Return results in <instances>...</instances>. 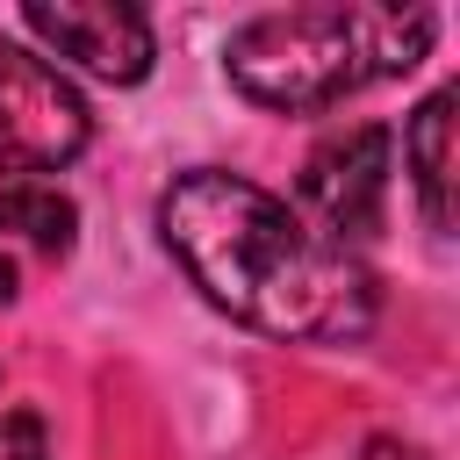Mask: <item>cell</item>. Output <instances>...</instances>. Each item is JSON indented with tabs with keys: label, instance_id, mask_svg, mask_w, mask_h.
Instances as JSON below:
<instances>
[{
	"label": "cell",
	"instance_id": "277c9868",
	"mask_svg": "<svg viewBox=\"0 0 460 460\" xmlns=\"http://www.w3.org/2000/svg\"><path fill=\"white\" fill-rule=\"evenodd\" d=\"M388 172H395V137L381 122H352L338 137H323L309 158H302V180H295V208L338 237V244H359L381 230L388 216Z\"/></svg>",
	"mask_w": 460,
	"mask_h": 460
},
{
	"label": "cell",
	"instance_id": "52a82bcc",
	"mask_svg": "<svg viewBox=\"0 0 460 460\" xmlns=\"http://www.w3.org/2000/svg\"><path fill=\"white\" fill-rule=\"evenodd\" d=\"M7 244H29L43 259H65L79 244V208L72 194H58L50 180H14L0 187V252Z\"/></svg>",
	"mask_w": 460,
	"mask_h": 460
},
{
	"label": "cell",
	"instance_id": "7a4b0ae2",
	"mask_svg": "<svg viewBox=\"0 0 460 460\" xmlns=\"http://www.w3.org/2000/svg\"><path fill=\"white\" fill-rule=\"evenodd\" d=\"M438 36L431 7H288L252 14L223 43V72L252 108L316 115L374 79H402Z\"/></svg>",
	"mask_w": 460,
	"mask_h": 460
},
{
	"label": "cell",
	"instance_id": "30bf717a",
	"mask_svg": "<svg viewBox=\"0 0 460 460\" xmlns=\"http://www.w3.org/2000/svg\"><path fill=\"white\" fill-rule=\"evenodd\" d=\"M14 295H22V273H14V259L0 252V302H14Z\"/></svg>",
	"mask_w": 460,
	"mask_h": 460
},
{
	"label": "cell",
	"instance_id": "5b68a950",
	"mask_svg": "<svg viewBox=\"0 0 460 460\" xmlns=\"http://www.w3.org/2000/svg\"><path fill=\"white\" fill-rule=\"evenodd\" d=\"M22 29L50 58H65V65L108 79V86H137L158 58V36H151L144 7H122V0H29Z\"/></svg>",
	"mask_w": 460,
	"mask_h": 460
},
{
	"label": "cell",
	"instance_id": "9c48e42d",
	"mask_svg": "<svg viewBox=\"0 0 460 460\" xmlns=\"http://www.w3.org/2000/svg\"><path fill=\"white\" fill-rule=\"evenodd\" d=\"M352 460H424V453H417L410 438H395V431H374V438H367Z\"/></svg>",
	"mask_w": 460,
	"mask_h": 460
},
{
	"label": "cell",
	"instance_id": "8992f818",
	"mask_svg": "<svg viewBox=\"0 0 460 460\" xmlns=\"http://www.w3.org/2000/svg\"><path fill=\"white\" fill-rule=\"evenodd\" d=\"M453 101H460L453 86L424 93V108L402 129V165H410L424 230H438V237H453Z\"/></svg>",
	"mask_w": 460,
	"mask_h": 460
},
{
	"label": "cell",
	"instance_id": "ba28073f",
	"mask_svg": "<svg viewBox=\"0 0 460 460\" xmlns=\"http://www.w3.org/2000/svg\"><path fill=\"white\" fill-rule=\"evenodd\" d=\"M0 460H50V431L36 410H7L0 417Z\"/></svg>",
	"mask_w": 460,
	"mask_h": 460
},
{
	"label": "cell",
	"instance_id": "3957f363",
	"mask_svg": "<svg viewBox=\"0 0 460 460\" xmlns=\"http://www.w3.org/2000/svg\"><path fill=\"white\" fill-rule=\"evenodd\" d=\"M93 144V108L79 101V86L0 36V180H43V172H65L79 151Z\"/></svg>",
	"mask_w": 460,
	"mask_h": 460
},
{
	"label": "cell",
	"instance_id": "6da1fadb",
	"mask_svg": "<svg viewBox=\"0 0 460 460\" xmlns=\"http://www.w3.org/2000/svg\"><path fill=\"white\" fill-rule=\"evenodd\" d=\"M172 266L230 323L280 345H359L374 331V273L273 187L194 165L158 194Z\"/></svg>",
	"mask_w": 460,
	"mask_h": 460
}]
</instances>
